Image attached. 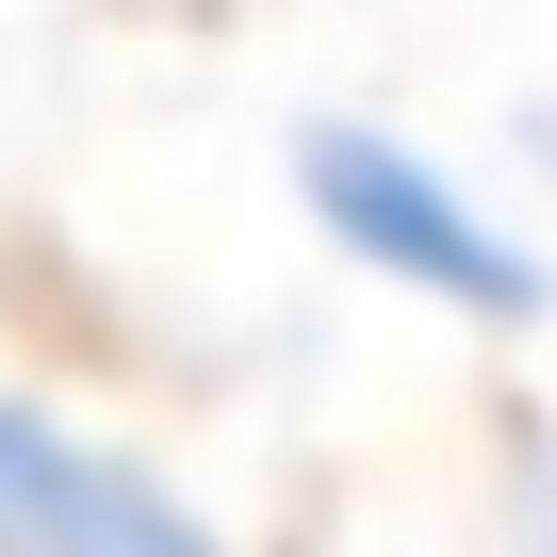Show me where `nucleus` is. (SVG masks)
I'll list each match as a JSON object with an SVG mask.
<instances>
[{
    "mask_svg": "<svg viewBox=\"0 0 557 557\" xmlns=\"http://www.w3.org/2000/svg\"><path fill=\"white\" fill-rule=\"evenodd\" d=\"M296 197H312V230H329L361 278H394V296H426V312H459V329H524V312H541V246H524L443 148H410V132H377V115H312V132H296Z\"/></svg>",
    "mask_w": 557,
    "mask_h": 557,
    "instance_id": "1",
    "label": "nucleus"
},
{
    "mask_svg": "<svg viewBox=\"0 0 557 557\" xmlns=\"http://www.w3.org/2000/svg\"><path fill=\"white\" fill-rule=\"evenodd\" d=\"M0 557H230L197 492L34 394H0Z\"/></svg>",
    "mask_w": 557,
    "mask_h": 557,
    "instance_id": "2",
    "label": "nucleus"
}]
</instances>
